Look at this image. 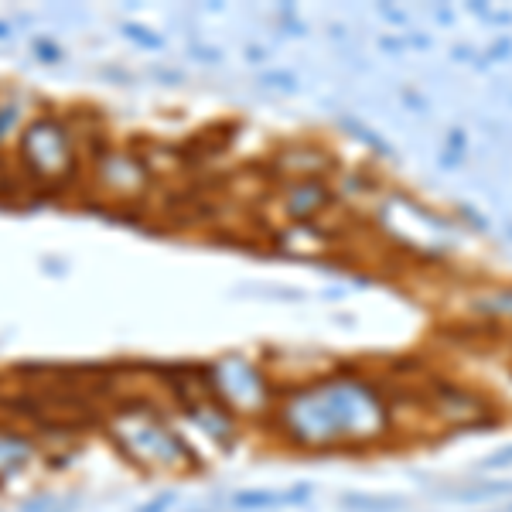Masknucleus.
Segmentation results:
<instances>
[{
  "label": "nucleus",
  "mask_w": 512,
  "mask_h": 512,
  "mask_svg": "<svg viewBox=\"0 0 512 512\" xmlns=\"http://www.w3.org/2000/svg\"><path fill=\"white\" fill-rule=\"evenodd\" d=\"M274 427L301 451H362L393 434V407L366 379L335 376L287 393Z\"/></svg>",
  "instance_id": "obj_1"
},
{
  "label": "nucleus",
  "mask_w": 512,
  "mask_h": 512,
  "mask_svg": "<svg viewBox=\"0 0 512 512\" xmlns=\"http://www.w3.org/2000/svg\"><path fill=\"white\" fill-rule=\"evenodd\" d=\"M35 52H38V59H41V62H62V52L52 45V41H45V38H38V41H35Z\"/></svg>",
  "instance_id": "obj_2"
},
{
  "label": "nucleus",
  "mask_w": 512,
  "mask_h": 512,
  "mask_svg": "<svg viewBox=\"0 0 512 512\" xmlns=\"http://www.w3.org/2000/svg\"><path fill=\"white\" fill-rule=\"evenodd\" d=\"M127 35H130V38H137V41H140V45H161V41H158V38L144 35V28H137V24H130V28H127Z\"/></svg>",
  "instance_id": "obj_3"
},
{
  "label": "nucleus",
  "mask_w": 512,
  "mask_h": 512,
  "mask_svg": "<svg viewBox=\"0 0 512 512\" xmlns=\"http://www.w3.org/2000/svg\"><path fill=\"white\" fill-rule=\"evenodd\" d=\"M7 35H11V28H7V24H4V21H0V41H4Z\"/></svg>",
  "instance_id": "obj_4"
}]
</instances>
